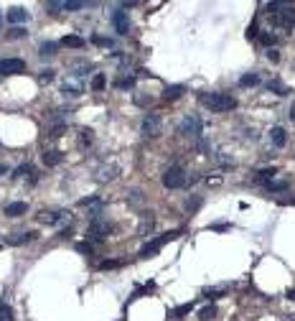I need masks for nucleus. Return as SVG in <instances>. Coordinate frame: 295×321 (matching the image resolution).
Listing matches in <instances>:
<instances>
[{
	"label": "nucleus",
	"instance_id": "nucleus-46",
	"mask_svg": "<svg viewBox=\"0 0 295 321\" xmlns=\"http://www.w3.org/2000/svg\"><path fill=\"white\" fill-rule=\"evenodd\" d=\"M46 8H49L51 13H56V10H64V3H46Z\"/></svg>",
	"mask_w": 295,
	"mask_h": 321
},
{
	"label": "nucleus",
	"instance_id": "nucleus-44",
	"mask_svg": "<svg viewBox=\"0 0 295 321\" xmlns=\"http://www.w3.org/2000/svg\"><path fill=\"white\" fill-rule=\"evenodd\" d=\"M67 130V125H56L54 130H51V138H61V133Z\"/></svg>",
	"mask_w": 295,
	"mask_h": 321
},
{
	"label": "nucleus",
	"instance_id": "nucleus-5",
	"mask_svg": "<svg viewBox=\"0 0 295 321\" xmlns=\"http://www.w3.org/2000/svg\"><path fill=\"white\" fill-rule=\"evenodd\" d=\"M163 186L165 189H181V186H186V171L181 166H171L163 174Z\"/></svg>",
	"mask_w": 295,
	"mask_h": 321
},
{
	"label": "nucleus",
	"instance_id": "nucleus-11",
	"mask_svg": "<svg viewBox=\"0 0 295 321\" xmlns=\"http://www.w3.org/2000/svg\"><path fill=\"white\" fill-rule=\"evenodd\" d=\"M112 26H115V31L120 33V36H125L130 31V20H128V13H122V10H115L112 13Z\"/></svg>",
	"mask_w": 295,
	"mask_h": 321
},
{
	"label": "nucleus",
	"instance_id": "nucleus-23",
	"mask_svg": "<svg viewBox=\"0 0 295 321\" xmlns=\"http://www.w3.org/2000/svg\"><path fill=\"white\" fill-rule=\"evenodd\" d=\"M61 44L69 46V49H81V46H84V38H79V36H67Z\"/></svg>",
	"mask_w": 295,
	"mask_h": 321
},
{
	"label": "nucleus",
	"instance_id": "nucleus-38",
	"mask_svg": "<svg viewBox=\"0 0 295 321\" xmlns=\"http://www.w3.org/2000/svg\"><path fill=\"white\" fill-rule=\"evenodd\" d=\"M76 250H79L81 255H92V252H94V247H92L89 242H79V245H76Z\"/></svg>",
	"mask_w": 295,
	"mask_h": 321
},
{
	"label": "nucleus",
	"instance_id": "nucleus-16",
	"mask_svg": "<svg viewBox=\"0 0 295 321\" xmlns=\"http://www.w3.org/2000/svg\"><path fill=\"white\" fill-rule=\"evenodd\" d=\"M26 202H13L5 207V217H20V214H26Z\"/></svg>",
	"mask_w": 295,
	"mask_h": 321
},
{
	"label": "nucleus",
	"instance_id": "nucleus-12",
	"mask_svg": "<svg viewBox=\"0 0 295 321\" xmlns=\"http://www.w3.org/2000/svg\"><path fill=\"white\" fill-rule=\"evenodd\" d=\"M81 207H87L92 212V219H99V214H102V199L92 197V199H81Z\"/></svg>",
	"mask_w": 295,
	"mask_h": 321
},
{
	"label": "nucleus",
	"instance_id": "nucleus-52",
	"mask_svg": "<svg viewBox=\"0 0 295 321\" xmlns=\"http://www.w3.org/2000/svg\"><path fill=\"white\" fill-rule=\"evenodd\" d=\"M0 28H3V15H0Z\"/></svg>",
	"mask_w": 295,
	"mask_h": 321
},
{
	"label": "nucleus",
	"instance_id": "nucleus-45",
	"mask_svg": "<svg viewBox=\"0 0 295 321\" xmlns=\"http://www.w3.org/2000/svg\"><path fill=\"white\" fill-rule=\"evenodd\" d=\"M267 59H270V61H278V59H280V51H278V49H267Z\"/></svg>",
	"mask_w": 295,
	"mask_h": 321
},
{
	"label": "nucleus",
	"instance_id": "nucleus-15",
	"mask_svg": "<svg viewBox=\"0 0 295 321\" xmlns=\"http://www.w3.org/2000/svg\"><path fill=\"white\" fill-rule=\"evenodd\" d=\"M153 227H155V217H153V214H143V217H140V224H138V232L145 237V234L150 232Z\"/></svg>",
	"mask_w": 295,
	"mask_h": 321
},
{
	"label": "nucleus",
	"instance_id": "nucleus-33",
	"mask_svg": "<svg viewBox=\"0 0 295 321\" xmlns=\"http://www.w3.org/2000/svg\"><path fill=\"white\" fill-rule=\"evenodd\" d=\"M0 321H13V309L10 306H0Z\"/></svg>",
	"mask_w": 295,
	"mask_h": 321
},
{
	"label": "nucleus",
	"instance_id": "nucleus-1",
	"mask_svg": "<svg viewBox=\"0 0 295 321\" xmlns=\"http://www.w3.org/2000/svg\"><path fill=\"white\" fill-rule=\"evenodd\" d=\"M267 10L272 13V23L283 31L295 28V8L285 5V3H267Z\"/></svg>",
	"mask_w": 295,
	"mask_h": 321
},
{
	"label": "nucleus",
	"instance_id": "nucleus-6",
	"mask_svg": "<svg viewBox=\"0 0 295 321\" xmlns=\"http://www.w3.org/2000/svg\"><path fill=\"white\" fill-rule=\"evenodd\" d=\"M110 232H112V224H110V222H104V219H92V224H89V229H87V240L102 242V240H107Z\"/></svg>",
	"mask_w": 295,
	"mask_h": 321
},
{
	"label": "nucleus",
	"instance_id": "nucleus-32",
	"mask_svg": "<svg viewBox=\"0 0 295 321\" xmlns=\"http://www.w3.org/2000/svg\"><path fill=\"white\" fill-rule=\"evenodd\" d=\"M81 8H84L81 0H67L64 3V10H81Z\"/></svg>",
	"mask_w": 295,
	"mask_h": 321
},
{
	"label": "nucleus",
	"instance_id": "nucleus-2",
	"mask_svg": "<svg viewBox=\"0 0 295 321\" xmlns=\"http://www.w3.org/2000/svg\"><path fill=\"white\" fill-rule=\"evenodd\" d=\"M201 105L209 107L212 112H229L237 107V100L224 92H209V95H201Z\"/></svg>",
	"mask_w": 295,
	"mask_h": 321
},
{
	"label": "nucleus",
	"instance_id": "nucleus-22",
	"mask_svg": "<svg viewBox=\"0 0 295 321\" xmlns=\"http://www.w3.org/2000/svg\"><path fill=\"white\" fill-rule=\"evenodd\" d=\"M41 158H44L46 166H59L61 163V153L59 151H44V156H41Z\"/></svg>",
	"mask_w": 295,
	"mask_h": 321
},
{
	"label": "nucleus",
	"instance_id": "nucleus-4",
	"mask_svg": "<svg viewBox=\"0 0 295 321\" xmlns=\"http://www.w3.org/2000/svg\"><path fill=\"white\" fill-rule=\"evenodd\" d=\"M38 222H44V224H69L72 222V212H59V209H44V212H38Z\"/></svg>",
	"mask_w": 295,
	"mask_h": 321
},
{
	"label": "nucleus",
	"instance_id": "nucleus-7",
	"mask_svg": "<svg viewBox=\"0 0 295 321\" xmlns=\"http://www.w3.org/2000/svg\"><path fill=\"white\" fill-rule=\"evenodd\" d=\"M160 130H163V122H160L158 115H145L143 117V135L145 138H158Z\"/></svg>",
	"mask_w": 295,
	"mask_h": 321
},
{
	"label": "nucleus",
	"instance_id": "nucleus-47",
	"mask_svg": "<svg viewBox=\"0 0 295 321\" xmlns=\"http://www.w3.org/2000/svg\"><path fill=\"white\" fill-rule=\"evenodd\" d=\"M199 204H201V199H199V197H194V199H191V204H186V207L194 212V209H199Z\"/></svg>",
	"mask_w": 295,
	"mask_h": 321
},
{
	"label": "nucleus",
	"instance_id": "nucleus-39",
	"mask_svg": "<svg viewBox=\"0 0 295 321\" xmlns=\"http://www.w3.org/2000/svg\"><path fill=\"white\" fill-rule=\"evenodd\" d=\"M38 79H41V82H51V79H54V69H44V72H38Z\"/></svg>",
	"mask_w": 295,
	"mask_h": 321
},
{
	"label": "nucleus",
	"instance_id": "nucleus-10",
	"mask_svg": "<svg viewBox=\"0 0 295 321\" xmlns=\"http://www.w3.org/2000/svg\"><path fill=\"white\" fill-rule=\"evenodd\" d=\"M26 72V61L20 59H3L0 61V74H23Z\"/></svg>",
	"mask_w": 295,
	"mask_h": 321
},
{
	"label": "nucleus",
	"instance_id": "nucleus-40",
	"mask_svg": "<svg viewBox=\"0 0 295 321\" xmlns=\"http://www.w3.org/2000/svg\"><path fill=\"white\" fill-rule=\"evenodd\" d=\"M260 41H262L265 46H272V44H275V36H272V33H262V36H260Z\"/></svg>",
	"mask_w": 295,
	"mask_h": 321
},
{
	"label": "nucleus",
	"instance_id": "nucleus-51",
	"mask_svg": "<svg viewBox=\"0 0 295 321\" xmlns=\"http://www.w3.org/2000/svg\"><path fill=\"white\" fill-rule=\"evenodd\" d=\"M288 321H295V314H290V316H288Z\"/></svg>",
	"mask_w": 295,
	"mask_h": 321
},
{
	"label": "nucleus",
	"instance_id": "nucleus-3",
	"mask_svg": "<svg viewBox=\"0 0 295 321\" xmlns=\"http://www.w3.org/2000/svg\"><path fill=\"white\" fill-rule=\"evenodd\" d=\"M204 133V120L199 115H186L181 122H178V135H186V138H201Z\"/></svg>",
	"mask_w": 295,
	"mask_h": 321
},
{
	"label": "nucleus",
	"instance_id": "nucleus-8",
	"mask_svg": "<svg viewBox=\"0 0 295 321\" xmlns=\"http://www.w3.org/2000/svg\"><path fill=\"white\" fill-rule=\"evenodd\" d=\"M176 234H178V232H168V234H160L158 240H153L150 245H145V247L140 250V258H148V255H155V252H158V250H160V247L168 242V240H173Z\"/></svg>",
	"mask_w": 295,
	"mask_h": 321
},
{
	"label": "nucleus",
	"instance_id": "nucleus-48",
	"mask_svg": "<svg viewBox=\"0 0 295 321\" xmlns=\"http://www.w3.org/2000/svg\"><path fill=\"white\" fill-rule=\"evenodd\" d=\"M288 298H290V301H295V288H290V291H288Z\"/></svg>",
	"mask_w": 295,
	"mask_h": 321
},
{
	"label": "nucleus",
	"instance_id": "nucleus-35",
	"mask_svg": "<svg viewBox=\"0 0 295 321\" xmlns=\"http://www.w3.org/2000/svg\"><path fill=\"white\" fill-rule=\"evenodd\" d=\"M191 309H194V304H183V306H178V309L173 311V316H176V319H181V316H186Z\"/></svg>",
	"mask_w": 295,
	"mask_h": 321
},
{
	"label": "nucleus",
	"instance_id": "nucleus-50",
	"mask_svg": "<svg viewBox=\"0 0 295 321\" xmlns=\"http://www.w3.org/2000/svg\"><path fill=\"white\" fill-rule=\"evenodd\" d=\"M290 117H293V120H295V102H293V105H290Z\"/></svg>",
	"mask_w": 295,
	"mask_h": 321
},
{
	"label": "nucleus",
	"instance_id": "nucleus-34",
	"mask_svg": "<svg viewBox=\"0 0 295 321\" xmlns=\"http://www.w3.org/2000/svg\"><path fill=\"white\" fill-rule=\"evenodd\" d=\"M267 189H270V191H285V189H288V181H270Z\"/></svg>",
	"mask_w": 295,
	"mask_h": 321
},
{
	"label": "nucleus",
	"instance_id": "nucleus-43",
	"mask_svg": "<svg viewBox=\"0 0 295 321\" xmlns=\"http://www.w3.org/2000/svg\"><path fill=\"white\" fill-rule=\"evenodd\" d=\"M117 265H120L117 260H104V263H99V268H102V270H110V268H117Z\"/></svg>",
	"mask_w": 295,
	"mask_h": 321
},
{
	"label": "nucleus",
	"instance_id": "nucleus-41",
	"mask_svg": "<svg viewBox=\"0 0 295 321\" xmlns=\"http://www.w3.org/2000/svg\"><path fill=\"white\" fill-rule=\"evenodd\" d=\"M92 41H94L97 46H112V41H110V38H102V36H94Z\"/></svg>",
	"mask_w": 295,
	"mask_h": 321
},
{
	"label": "nucleus",
	"instance_id": "nucleus-30",
	"mask_svg": "<svg viewBox=\"0 0 295 321\" xmlns=\"http://www.w3.org/2000/svg\"><path fill=\"white\" fill-rule=\"evenodd\" d=\"M115 84H117L120 90H130L133 84H135V79H133V77H120V79H117Z\"/></svg>",
	"mask_w": 295,
	"mask_h": 321
},
{
	"label": "nucleus",
	"instance_id": "nucleus-21",
	"mask_svg": "<svg viewBox=\"0 0 295 321\" xmlns=\"http://www.w3.org/2000/svg\"><path fill=\"white\" fill-rule=\"evenodd\" d=\"M13 176H15V179H23V176H28V179L33 181V176H36V171H33V166L23 163V166H18V168L13 171Z\"/></svg>",
	"mask_w": 295,
	"mask_h": 321
},
{
	"label": "nucleus",
	"instance_id": "nucleus-18",
	"mask_svg": "<svg viewBox=\"0 0 295 321\" xmlns=\"http://www.w3.org/2000/svg\"><path fill=\"white\" fill-rule=\"evenodd\" d=\"M270 140H272V145H275V148H283L285 145V130H283V127H272V130H270Z\"/></svg>",
	"mask_w": 295,
	"mask_h": 321
},
{
	"label": "nucleus",
	"instance_id": "nucleus-36",
	"mask_svg": "<svg viewBox=\"0 0 295 321\" xmlns=\"http://www.w3.org/2000/svg\"><path fill=\"white\" fill-rule=\"evenodd\" d=\"M23 36H26V28H20V26H15V28L8 31V38H23Z\"/></svg>",
	"mask_w": 295,
	"mask_h": 321
},
{
	"label": "nucleus",
	"instance_id": "nucleus-19",
	"mask_svg": "<svg viewBox=\"0 0 295 321\" xmlns=\"http://www.w3.org/2000/svg\"><path fill=\"white\" fill-rule=\"evenodd\" d=\"M267 90H270V92H275V95H280V97L290 95V90L285 87V84H283L280 79H270V82H267Z\"/></svg>",
	"mask_w": 295,
	"mask_h": 321
},
{
	"label": "nucleus",
	"instance_id": "nucleus-13",
	"mask_svg": "<svg viewBox=\"0 0 295 321\" xmlns=\"http://www.w3.org/2000/svg\"><path fill=\"white\" fill-rule=\"evenodd\" d=\"M31 240H36V232H18V234H10L5 242H8V245H23V242H31Z\"/></svg>",
	"mask_w": 295,
	"mask_h": 321
},
{
	"label": "nucleus",
	"instance_id": "nucleus-49",
	"mask_svg": "<svg viewBox=\"0 0 295 321\" xmlns=\"http://www.w3.org/2000/svg\"><path fill=\"white\" fill-rule=\"evenodd\" d=\"M5 174H8V168H5L3 163H0V176H5Z\"/></svg>",
	"mask_w": 295,
	"mask_h": 321
},
{
	"label": "nucleus",
	"instance_id": "nucleus-14",
	"mask_svg": "<svg viewBox=\"0 0 295 321\" xmlns=\"http://www.w3.org/2000/svg\"><path fill=\"white\" fill-rule=\"evenodd\" d=\"M8 20H10V23H26V20H28V10L26 8H10L8 10Z\"/></svg>",
	"mask_w": 295,
	"mask_h": 321
},
{
	"label": "nucleus",
	"instance_id": "nucleus-20",
	"mask_svg": "<svg viewBox=\"0 0 295 321\" xmlns=\"http://www.w3.org/2000/svg\"><path fill=\"white\" fill-rule=\"evenodd\" d=\"M272 176H278V168H275V166L262 168L260 174H257V179H255V181H260V184H270V181H272Z\"/></svg>",
	"mask_w": 295,
	"mask_h": 321
},
{
	"label": "nucleus",
	"instance_id": "nucleus-17",
	"mask_svg": "<svg viewBox=\"0 0 295 321\" xmlns=\"http://www.w3.org/2000/svg\"><path fill=\"white\" fill-rule=\"evenodd\" d=\"M61 90H64V95H69V97H79V95H81V84H79L76 79H67Z\"/></svg>",
	"mask_w": 295,
	"mask_h": 321
},
{
	"label": "nucleus",
	"instance_id": "nucleus-25",
	"mask_svg": "<svg viewBox=\"0 0 295 321\" xmlns=\"http://www.w3.org/2000/svg\"><path fill=\"white\" fill-rule=\"evenodd\" d=\"M214 316H217V306H204L199 311V319L201 321H209V319H214Z\"/></svg>",
	"mask_w": 295,
	"mask_h": 321
},
{
	"label": "nucleus",
	"instance_id": "nucleus-42",
	"mask_svg": "<svg viewBox=\"0 0 295 321\" xmlns=\"http://www.w3.org/2000/svg\"><path fill=\"white\" fill-rule=\"evenodd\" d=\"M140 202H143V199H140V191H138V189H135V191H130V204H135V207H138Z\"/></svg>",
	"mask_w": 295,
	"mask_h": 321
},
{
	"label": "nucleus",
	"instance_id": "nucleus-9",
	"mask_svg": "<svg viewBox=\"0 0 295 321\" xmlns=\"http://www.w3.org/2000/svg\"><path fill=\"white\" fill-rule=\"evenodd\" d=\"M117 176H120V166H117L115 161L97 168V181H102V184H104V181H115Z\"/></svg>",
	"mask_w": 295,
	"mask_h": 321
},
{
	"label": "nucleus",
	"instance_id": "nucleus-31",
	"mask_svg": "<svg viewBox=\"0 0 295 321\" xmlns=\"http://www.w3.org/2000/svg\"><path fill=\"white\" fill-rule=\"evenodd\" d=\"M226 293V286H219V288H206L204 291V296L206 298H214V296H224Z\"/></svg>",
	"mask_w": 295,
	"mask_h": 321
},
{
	"label": "nucleus",
	"instance_id": "nucleus-24",
	"mask_svg": "<svg viewBox=\"0 0 295 321\" xmlns=\"http://www.w3.org/2000/svg\"><path fill=\"white\" fill-rule=\"evenodd\" d=\"M104 84H107L104 74H94V77H92V90H94V92H102V90H104Z\"/></svg>",
	"mask_w": 295,
	"mask_h": 321
},
{
	"label": "nucleus",
	"instance_id": "nucleus-28",
	"mask_svg": "<svg viewBox=\"0 0 295 321\" xmlns=\"http://www.w3.org/2000/svg\"><path fill=\"white\" fill-rule=\"evenodd\" d=\"M38 54H41V56H54V54H56V44H51V41H49V44H41Z\"/></svg>",
	"mask_w": 295,
	"mask_h": 321
},
{
	"label": "nucleus",
	"instance_id": "nucleus-29",
	"mask_svg": "<svg viewBox=\"0 0 295 321\" xmlns=\"http://www.w3.org/2000/svg\"><path fill=\"white\" fill-rule=\"evenodd\" d=\"M181 95H183V87H168L163 97H165V100H178Z\"/></svg>",
	"mask_w": 295,
	"mask_h": 321
},
{
	"label": "nucleus",
	"instance_id": "nucleus-37",
	"mask_svg": "<svg viewBox=\"0 0 295 321\" xmlns=\"http://www.w3.org/2000/svg\"><path fill=\"white\" fill-rule=\"evenodd\" d=\"M79 135H81V138H79V140H81V145H89V143H92V135H94V133H92V130H87V127H84V130H81Z\"/></svg>",
	"mask_w": 295,
	"mask_h": 321
},
{
	"label": "nucleus",
	"instance_id": "nucleus-26",
	"mask_svg": "<svg viewBox=\"0 0 295 321\" xmlns=\"http://www.w3.org/2000/svg\"><path fill=\"white\" fill-rule=\"evenodd\" d=\"M257 82H260V77H257V74H244V77L239 79V84H242V87H255Z\"/></svg>",
	"mask_w": 295,
	"mask_h": 321
},
{
	"label": "nucleus",
	"instance_id": "nucleus-27",
	"mask_svg": "<svg viewBox=\"0 0 295 321\" xmlns=\"http://www.w3.org/2000/svg\"><path fill=\"white\" fill-rule=\"evenodd\" d=\"M221 181H224L221 171H214V174H209V176H206V184H209V186H219Z\"/></svg>",
	"mask_w": 295,
	"mask_h": 321
}]
</instances>
